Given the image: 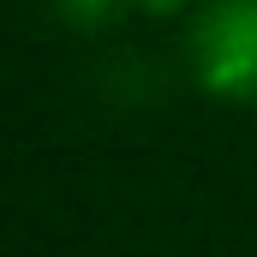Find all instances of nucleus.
Here are the masks:
<instances>
[{
  "mask_svg": "<svg viewBox=\"0 0 257 257\" xmlns=\"http://www.w3.org/2000/svg\"><path fill=\"white\" fill-rule=\"evenodd\" d=\"M186 66L215 102H257V0H203L192 12Z\"/></svg>",
  "mask_w": 257,
  "mask_h": 257,
  "instance_id": "f257e3e1",
  "label": "nucleus"
},
{
  "mask_svg": "<svg viewBox=\"0 0 257 257\" xmlns=\"http://www.w3.org/2000/svg\"><path fill=\"white\" fill-rule=\"evenodd\" d=\"M54 6H60V18L72 30H108L126 12H138V0H54Z\"/></svg>",
  "mask_w": 257,
  "mask_h": 257,
  "instance_id": "f03ea898",
  "label": "nucleus"
},
{
  "mask_svg": "<svg viewBox=\"0 0 257 257\" xmlns=\"http://www.w3.org/2000/svg\"><path fill=\"white\" fill-rule=\"evenodd\" d=\"M138 6H144V12H180L186 0H138Z\"/></svg>",
  "mask_w": 257,
  "mask_h": 257,
  "instance_id": "7ed1b4c3",
  "label": "nucleus"
}]
</instances>
